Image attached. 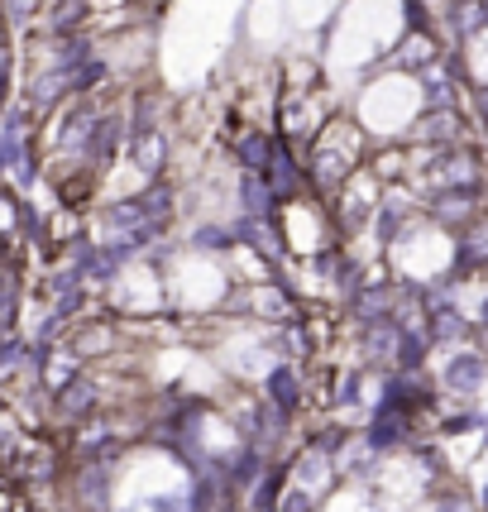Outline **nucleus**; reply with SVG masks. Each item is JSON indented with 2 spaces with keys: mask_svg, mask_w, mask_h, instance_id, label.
I'll list each match as a JSON object with an SVG mask.
<instances>
[{
  "mask_svg": "<svg viewBox=\"0 0 488 512\" xmlns=\"http://www.w3.org/2000/svg\"><path fill=\"white\" fill-rule=\"evenodd\" d=\"M101 512H130V508H101Z\"/></svg>",
  "mask_w": 488,
  "mask_h": 512,
  "instance_id": "23",
  "label": "nucleus"
},
{
  "mask_svg": "<svg viewBox=\"0 0 488 512\" xmlns=\"http://www.w3.org/2000/svg\"><path fill=\"white\" fill-rule=\"evenodd\" d=\"M316 508H321V498H316V493L302 489V484H288V489H283V498H278V508H273V512H316Z\"/></svg>",
  "mask_w": 488,
  "mask_h": 512,
  "instance_id": "17",
  "label": "nucleus"
},
{
  "mask_svg": "<svg viewBox=\"0 0 488 512\" xmlns=\"http://www.w3.org/2000/svg\"><path fill=\"white\" fill-rule=\"evenodd\" d=\"M259 379H264V393H259V398H264L268 407H278V412H288V417H302V407H307V379H302L297 359L268 364Z\"/></svg>",
  "mask_w": 488,
  "mask_h": 512,
  "instance_id": "9",
  "label": "nucleus"
},
{
  "mask_svg": "<svg viewBox=\"0 0 488 512\" xmlns=\"http://www.w3.org/2000/svg\"><path fill=\"white\" fill-rule=\"evenodd\" d=\"M369 149H374V139L359 130L355 115H340L335 111L326 125H321V134L307 144V178H311V192L326 201L340 192V182L350 178L355 168H364L369 163Z\"/></svg>",
  "mask_w": 488,
  "mask_h": 512,
  "instance_id": "2",
  "label": "nucleus"
},
{
  "mask_svg": "<svg viewBox=\"0 0 488 512\" xmlns=\"http://www.w3.org/2000/svg\"><path fill=\"white\" fill-rule=\"evenodd\" d=\"M235 211H240V216H278L283 201L268 187L264 173H240V178H235Z\"/></svg>",
  "mask_w": 488,
  "mask_h": 512,
  "instance_id": "13",
  "label": "nucleus"
},
{
  "mask_svg": "<svg viewBox=\"0 0 488 512\" xmlns=\"http://www.w3.org/2000/svg\"><path fill=\"white\" fill-rule=\"evenodd\" d=\"M0 412H5V398H0Z\"/></svg>",
  "mask_w": 488,
  "mask_h": 512,
  "instance_id": "24",
  "label": "nucleus"
},
{
  "mask_svg": "<svg viewBox=\"0 0 488 512\" xmlns=\"http://www.w3.org/2000/svg\"><path fill=\"white\" fill-rule=\"evenodd\" d=\"M488 383V355L469 340V345H455L445 350L441 369H436V388H441L445 402H460V407H474V398L484 393Z\"/></svg>",
  "mask_w": 488,
  "mask_h": 512,
  "instance_id": "3",
  "label": "nucleus"
},
{
  "mask_svg": "<svg viewBox=\"0 0 488 512\" xmlns=\"http://www.w3.org/2000/svg\"><path fill=\"white\" fill-rule=\"evenodd\" d=\"M364 379H369V369H364V364H355V369H345V374L335 379L331 402L340 407V412H355L359 402H364Z\"/></svg>",
  "mask_w": 488,
  "mask_h": 512,
  "instance_id": "16",
  "label": "nucleus"
},
{
  "mask_svg": "<svg viewBox=\"0 0 488 512\" xmlns=\"http://www.w3.org/2000/svg\"><path fill=\"white\" fill-rule=\"evenodd\" d=\"M187 254H201V259H230L235 254V230L230 221H197L182 240Z\"/></svg>",
  "mask_w": 488,
  "mask_h": 512,
  "instance_id": "14",
  "label": "nucleus"
},
{
  "mask_svg": "<svg viewBox=\"0 0 488 512\" xmlns=\"http://www.w3.org/2000/svg\"><path fill=\"white\" fill-rule=\"evenodd\" d=\"M359 441L374 450V455H398L417 441V417H407V412H393V407H369V422L359 426Z\"/></svg>",
  "mask_w": 488,
  "mask_h": 512,
  "instance_id": "5",
  "label": "nucleus"
},
{
  "mask_svg": "<svg viewBox=\"0 0 488 512\" xmlns=\"http://www.w3.org/2000/svg\"><path fill=\"white\" fill-rule=\"evenodd\" d=\"M10 58H15V48H10V20L0 15V72L10 77Z\"/></svg>",
  "mask_w": 488,
  "mask_h": 512,
  "instance_id": "20",
  "label": "nucleus"
},
{
  "mask_svg": "<svg viewBox=\"0 0 488 512\" xmlns=\"http://www.w3.org/2000/svg\"><path fill=\"white\" fill-rule=\"evenodd\" d=\"M72 498L82 512H101L111 508L115 498V469L111 465H96V460H82L77 474H72Z\"/></svg>",
  "mask_w": 488,
  "mask_h": 512,
  "instance_id": "11",
  "label": "nucleus"
},
{
  "mask_svg": "<svg viewBox=\"0 0 488 512\" xmlns=\"http://www.w3.org/2000/svg\"><path fill=\"white\" fill-rule=\"evenodd\" d=\"M469 316H474V345L488 355V288L479 292V302H474V312Z\"/></svg>",
  "mask_w": 488,
  "mask_h": 512,
  "instance_id": "19",
  "label": "nucleus"
},
{
  "mask_svg": "<svg viewBox=\"0 0 488 512\" xmlns=\"http://www.w3.org/2000/svg\"><path fill=\"white\" fill-rule=\"evenodd\" d=\"M474 503H479V512H488V479H484V489H479V498H474Z\"/></svg>",
  "mask_w": 488,
  "mask_h": 512,
  "instance_id": "22",
  "label": "nucleus"
},
{
  "mask_svg": "<svg viewBox=\"0 0 488 512\" xmlns=\"http://www.w3.org/2000/svg\"><path fill=\"white\" fill-rule=\"evenodd\" d=\"M445 48H450V44L441 39V29H402V39L388 48L383 67H393V72H407V77H417L422 67H431L436 58H441Z\"/></svg>",
  "mask_w": 488,
  "mask_h": 512,
  "instance_id": "8",
  "label": "nucleus"
},
{
  "mask_svg": "<svg viewBox=\"0 0 488 512\" xmlns=\"http://www.w3.org/2000/svg\"><path fill=\"white\" fill-rule=\"evenodd\" d=\"M422 216V197L412 192V182H383V197H378L374 206V221H369V230H374V245L388 249L393 240H398L407 225Z\"/></svg>",
  "mask_w": 488,
  "mask_h": 512,
  "instance_id": "4",
  "label": "nucleus"
},
{
  "mask_svg": "<svg viewBox=\"0 0 488 512\" xmlns=\"http://www.w3.org/2000/svg\"><path fill=\"white\" fill-rule=\"evenodd\" d=\"M402 144H412V149H455V144H469V115L460 106L422 111L412 120V130H407Z\"/></svg>",
  "mask_w": 488,
  "mask_h": 512,
  "instance_id": "6",
  "label": "nucleus"
},
{
  "mask_svg": "<svg viewBox=\"0 0 488 512\" xmlns=\"http://www.w3.org/2000/svg\"><path fill=\"white\" fill-rule=\"evenodd\" d=\"M484 417H488V412H484Z\"/></svg>",
  "mask_w": 488,
  "mask_h": 512,
  "instance_id": "25",
  "label": "nucleus"
},
{
  "mask_svg": "<svg viewBox=\"0 0 488 512\" xmlns=\"http://www.w3.org/2000/svg\"><path fill=\"white\" fill-rule=\"evenodd\" d=\"M431 512H479V503H469L460 489H436L431 493Z\"/></svg>",
  "mask_w": 488,
  "mask_h": 512,
  "instance_id": "18",
  "label": "nucleus"
},
{
  "mask_svg": "<svg viewBox=\"0 0 488 512\" xmlns=\"http://www.w3.org/2000/svg\"><path fill=\"white\" fill-rule=\"evenodd\" d=\"M273 149H278V130L273 125H249V130L230 134V163L240 173H264Z\"/></svg>",
  "mask_w": 488,
  "mask_h": 512,
  "instance_id": "10",
  "label": "nucleus"
},
{
  "mask_svg": "<svg viewBox=\"0 0 488 512\" xmlns=\"http://www.w3.org/2000/svg\"><path fill=\"white\" fill-rule=\"evenodd\" d=\"M125 158L134 163V173L144 182L168 178V163H173V134H168V120L163 125H149V130H130L125 139Z\"/></svg>",
  "mask_w": 488,
  "mask_h": 512,
  "instance_id": "7",
  "label": "nucleus"
},
{
  "mask_svg": "<svg viewBox=\"0 0 488 512\" xmlns=\"http://www.w3.org/2000/svg\"><path fill=\"white\" fill-rule=\"evenodd\" d=\"M288 484H292V465H288V460H268V469L254 479V489H249V512H273Z\"/></svg>",
  "mask_w": 488,
  "mask_h": 512,
  "instance_id": "15",
  "label": "nucleus"
},
{
  "mask_svg": "<svg viewBox=\"0 0 488 512\" xmlns=\"http://www.w3.org/2000/svg\"><path fill=\"white\" fill-rule=\"evenodd\" d=\"M53 412H58V422H87V417L101 412V388L77 374L63 388H53Z\"/></svg>",
  "mask_w": 488,
  "mask_h": 512,
  "instance_id": "12",
  "label": "nucleus"
},
{
  "mask_svg": "<svg viewBox=\"0 0 488 512\" xmlns=\"http://www.w3.org/2000/svg\"><path fill=\"white\" fill-rule=\"evenodd\" d=\"M5 82H10V77L0 72V115H5V106H10V91H5Z\"/></svg>",
  "mask_w": 488,
  "mask_h": 512,
  "instance_id": "21",
  "label": "nucleus"
},
{
  "mask_svg": "<svg viewBox=\"0 0 488 512\" xmlns=\"http://www.w3.org/2000/svg\"><path fill=\"white\" fill-rule=\"evenodd\" d=\"M422 115V91H417V77H407V72H393V67H383V77H369L355 96V120L359 130L369 134V139H383V144H398L407 139L412 130V120Z\"/></svg>",
  "mask_w": 488,
  "mask_h": 512,
  "instance_id": "1",
  "label": "nucleus"
}]
</instances>
